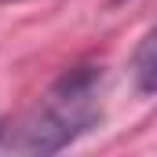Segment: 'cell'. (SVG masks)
Wrapping results in <instances>:
<instances>
[{
  "instance_id": "cell-1",
  "label": "cell",
  "mask_w": 157,
  "mask_h": 157,
  "mask_svg": "<svg viewBox=\"0 0 157 157\" xmlns=\"http://www.w3.org/2000/svg\"><path fill=\"white\" fill-rule=\"evenodd\" d=\"M102 117V70L73 66L55 80L44 99L0 139V150L11 154H59L91 132Z\"/></svg>"
},
{
  "instance_id": "cell-2",
  "label": "cell",
  "mask_w": 157,
  "mask_h": 157,
  "mask_svg": "<svg viewBox=\"0 0 157 157\" xmlns=\"http://www.w3.org/2000/svg\"><path fill=\"white\" fill-rule=\"evenodd\" d=\"M132 80L143 95L157 91V22L146 29V37L139 40V48L132 55Z\"/></svg>"
},
{
  "instance_id": "cell-3",
  "label": "cell",
  "mask_w": 157,
  "mask_h": 157,
  "mask_svg": "<svg viewBox=\"0 0 157 157\" xmlns=\"http://www.w3.org/2000/svg\"><path fill=\"white\" fill-rule=\"evenodd\" d=\"M0 132H4V128H0Z\"/></svg>"
}]
</instances>
